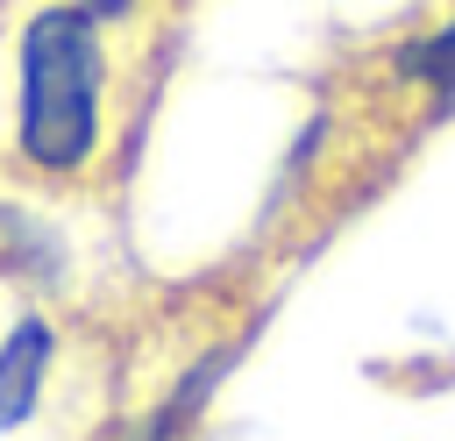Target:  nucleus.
Here are the masks:
<instances>
[{
	"label": "nucleus",
	"instance_id": "f257e3e1",
	"mask_svg": "<svg viewBox=\"0 0 455 441\" xmlns=\"http://www.w3.org/2000/svg\"><path fill=\"white\" fill-rule=\"evenodd\" d=\"M107 128V50L92 7H43L21 28V156L71 178L100 156Z\"/></svg>",
	"mask_w": 455,
	"mask_h": 441
},
{
	"label": "nucleus",
	"instance_id": "7ed1b4c3",
	"mask_svg": "<svg viewBox=\"0 0 455 441\" xmlns=\"http://www.w3.org/2000/svg\"><path fill=\"white\" fill-rule=\"evenodd\" d=\"M427 78H434V92H441V107L455 100V28H441V36H427V50L412 57Z\"/></svg>",
	"mask_w": 455,
	"mask_h": 441
},
{
	"label": "nucleus",
	"instance_id": "f03ea898",
	"mask_svg": "<svg viewBox=\"0 0 455 441\" xmlns=\"http://www.w3.org/2000/svg\"><path fill=\"white\" fill-rule=\"evenodd\" d=\"M43 370H50V320H14V334L0 341V427H21L36 413Z\"/></svg>",
	"mask_w": 455,
	"mask_h": 441
}]
</instances>
